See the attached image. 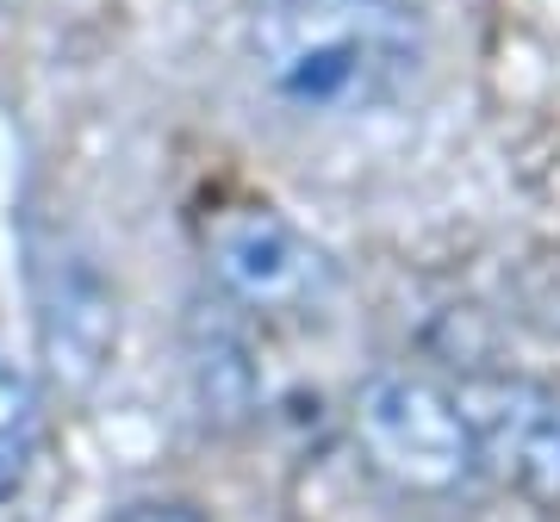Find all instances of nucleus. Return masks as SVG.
<instances>
[{"label":"nucleus","mask_w":560,"mask_h":522,"mask_svg":"<svg viewBox=\"0 0 560 522\" xmlns=\"http://www.w3.org/2000/svg\"><path fill=\"white\" fill-rule=\"evenodd\" d=\"M243 62L305 124L374 119L430 69L418 0H249Z\"/></svg>","instance_id":"1"},{"label":"nucleus","mask_w":560,"mask_h":522,"mask_svg":"<svg viewBox=\"0 0 560 522\" xmlns=\"http://www.w3.org/2000/svg\"><path fill=\"white\" fill-rule=\"evenodd\" d=\"M349 429L361 466L405 498H448L474 479V448L455 392L423 373H374L355 392Z\"/></svg>","instance_id":"2"},{"label":"nucleus","mask_w":560,"mask_h":522,"mask_svg":"<svg viewBox=\"0 0 560 522\" xmlns=\"http://www.w3.org/2000/svg\"><path fill=\"white\" fill-rule=\"evenodd\" d=\"M206 274L256 318H318L337 293V261L300 224L261 200H231L200 224Z\"/></svg>","instance_id":"3"},{"label":"nucleus","mask_w":560,"mask_h":522,"mask_svg":"<svg viewBox=\"0 0 560 522\" xmlns=\"http://www.w3.org/2000/svg\"><path fill=\"white\" fill-rule=\"evenodd\" d=\"M474 473H492L536 510H560V392L529 373H467L455 385Z\"/></svg>","instance_id":"4"},{"label":"nucleus","mask_w":560,"mask_h":522,"mask_svg":"<svg viewBox=\"0 0 560 522\" xmlns=\"http://www.w3.org/2000/svg\"><path fill=\"white\" fill-rule=\"evenodd\" d=\"M32 299H38V342L50 373L62 385H88L119 342V311H113L106 281L94 274V261L69 256L62 237L57 249L32 237Z\"/></svg>","instance_id":"5"},{"label":"nucleus","mask_w":560,"mask_h":522,"mask_svg":"<svg viewBox=\"0 0 560 522\" xmlns=\"http://www.w3.org/2000/svg\"><path fill=\"white\" fill-rule=\"evenodd\" d=\"M38 448V392L20 367L0 355V498H13Z\"/></svg>","instance_id":"6"},{"label":"nucleus","mask_w":560,"mask_h":522,"mask_svg":"<svg viewBox=\"0 0 560 522\" xmlns=\"http://www.w3.org/2000/svg\"><path fill=\"white\" fill-rule=\"evenodd\" d=\"M113 522H200V510L175 503V498H143V503H125Z\"/></svg>","instance_id":"7"}]
</instances>
